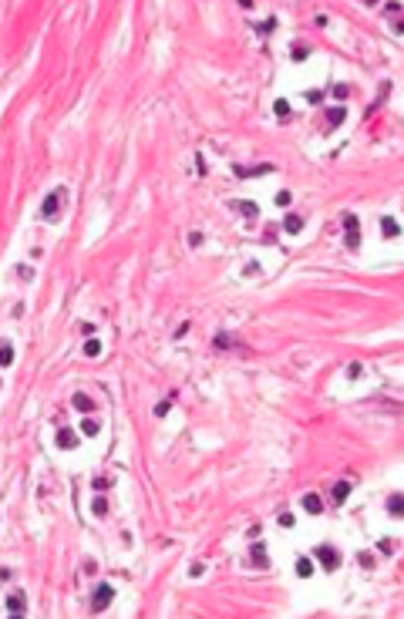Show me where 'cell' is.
Listing matches in <instances>:
<instances>
[{
  "label": "cell",
  "instance_id": "cell-1",
  "mask_svg": "<svg viewBox=\"0 0 404 619\" xmlns=\"http://www.w3.org/2000/svg\"><path fill=\"white\" fill-rule=\"evenodd\" d=\"M112 599H115V589L108 586V582H101V586L95 589V596H91V609H95V613H105V609L112 606Z\"/></svg>",
  "mask_w": 404,
  "mask_h": 619
},
{
  "label": "cell",
  "instance_id": "cell-2",
  "mask_svg": "<svg viewBox=\"0 0 404 619\" xmlns=\"http://www.w3.org/2000/svg\"><path fill=\"white\" fill-rule=\"evenodd\" d=\"M344 239H347L350 249H357L361 246V222H357V215H344Z\"/></svg>",
  "mask_w": 404,
  "mask_h": 619
},
{
  "label": "cell",
  "instance_id": "cell-3",
  "mask_svg": "<svg viewBox=\"0 0 404 619\" xmlns=\"http://www.w3.org/2000/svg\"><path fill=\"white\" fill-rule=\"evenodd\" d=\"M317 562H320L327 572H334L337 565H340V555H337L334 545H320V549H317Z\"/></svg>",
  "mask_w": 404,
  "mask_h": 619
},
{
  "label": "cell",
  "instance_id": "cell-4",
  "mask_svg": "<svg viewBox=\"0 0 404 619\" xmlns=\"http://www.w3.org/2000/svg\"><path fill=\"white\" fill-rule=\"evenodd\" d=\"M64 196H68V192H64V189H54V192H51V196L44 199V215H47V219H51V215H57V212H61V202H64Z\"/></svg>",
  "mask_w": 404,
  "mask_h": 619
},
{
  "label": "cell",
  "instance_id": "cell-5",
  "mask_svg": "<svg viewBox=\"0 0 404 619\" xmlns=\"http://www.w3.org/2000/svg\"><path fill=\"white\" fill-rule=\"evenodd\" d=\"M74 444H78V434H74V431H71V427H61V431H57V448L71 451V448H74Z\"/></svg>",
  "mask_w": 404,
  "mask_h": 619
},
{
  "label": "cell",
  "instance_id": "cell-6",
  "mask_svg": "<svg viewBox=\"0 0 404 619\" xmlns=\"http://www.w3.org/2000/svg\"><path fill=\"white\" fill-rule=\"evenodd\" d=\"M24 592H10V599H7V609H10V616H20L24 613Z\"/></svg>",
  "mask_w": 404,
  "mask_h": 619
},
{
  "label": "cell",
  "instance_id": "cell-7",
  "mask_svg": "<svg viewBox=\"0 0 404 619\" xmlns=\"http://www.w3.org/2000/svg\"><path fill=\"white\" fill-rule=\"evenodd\" d=\"M303 508H307L310 515H320V512H323V502H320V495H303Z\"/></svg>",
  "mask_w": 404,
  "mask_h": 619
},
{
  "label": "cell",
  "instance_id": "cell-8",
  "mask_svg": "<svg viewBox=\"0 0 404 619\" xmlns=\"http://www.w3.org/2000/svg\"><path fill=\"white\" fill-rule=\"evenodd\" d=\"M388 512L394 515V518H401V515H404V498H401V495H391V498H388Z\"/></svg>",
  "mask_w": 404,
  "mask_h": 619
},
{
  "label": "cell",
  "instance_id": "cell-9",
  "mask_svg": "<svg viewBox=\"0 0 404 619\" xmlns=\"http://www.w3.org/2000/svg\"><path fill=\"white\" fill-rule=\"evenodd\" d=\"M283 229H286V232H290V236H296V232H300V229H303V219H300V215H286V222H283Z\"/></svg>",
  "mask_w": 404,
  "mask_h": 619
},
{
  "label": "cell",
  "instance_id": "cell-10",
  "mask_svg": "<svg viewBox=\"0 0 404 619\" xmlns=\"http://www.w3.org/2000/svg\"><path fill=\"white\" fill-rule=\"evenodd\" d=\"M71 404H74L78 411H95V401H91L88 394H74L71 397Z\"/></svg>",
  "mask_w": 404,
  "mask_h": 619
},
{
  "label": "cell",
  "instance_id": "cell-11",
  "mask_svg": "<svg viewBox=\"0 0 404 619\" xmlns=\"http://www.w3.org/2000/svg\"><path fill=\"white\" fill-rule=\"evenodd\" d=\"M10 364H14V347L3 340V343H0V367H10Z\"/></svg>",
  "mask_w": 404,
  "mask_h": 619
},
{
  "label": "cell",
  "instance_id": "cell-12",
  "mask_svg": "<svg viewBox=\"0 0 404 619\" xmlns=\"http://www.w3.org/2000/svg\"><path fill=\"white\" fill-rule=\"evenodd\" d=\"M344 118H347V111H344V108H330V111H327V128H337Z\"/></svg>",
  "mask_w": 404,
  "mask_h": 619
},
{
  "label": "cell",
  "instance_id": "cell-13",
  "mask_svg": "<svg viewBox=\"0 0 404 619\" xmlns=\"http://www.w3.org/2000/svg\"><path fill=\"white\" fill-rule=\"evenodd\" d=\"M350 495V481H337L334 485V502H347Z\"/></svg>",
  "mask_w": 404,
  "mask_h": 619
},
{
  "label": "cell",
  "instance_id": "cell-14",
  "mask_svg": "<svg viewBox=\"0 0 404 619\" xmlns=\"http://www.w3.org/2000/svg\"><path fill=\"white\" fill-rule=\"evenodd\" d=\"M296 576H300V579H310V576H313V562H310V559H296Z\"/></svg>",
  "mask_w": 404,
  "mask_h": 619
},
{
  "label": "cell",
  "instance_id": "cell-15",
  "mask_svg": "<svg viewBox=\"0 0 404 619\" xmlns=\"http://www.w3.org/2000/svg\"><path fill=\"white\" fill-rule=\"evenodd\" d=\"M381 229H384V236H388V239H394V236L401 232V229H398V222H394L391 215H384V222H381Z\"/></svg>",
  "mask_w": 404,
  "mask_h": 619
},
{
  "label": "cell",
  "instance_id": "cell-16",
  "mask_svg": "<svg viewBox=\"0 0 404 619\" xmlns=\"http://www.w3.org/2000/svg\"><path fill=\"white\" fill-rule=\"evenodd\" d=\"M98 353H101V340H84V357H98Z\"/></svg>",
  "mask_w": 404,
  "mask_h": 619
},
{
  "label": "cell",
  "instance_id": "cell-17",
  "mask_svg": "<svg viewBox=\"0 0 404 619\" xmlns=\"http://www.w3.org/2000/svg\"><path fill=\"white\" fill-rule=\"evenodd\" d=\"M250 552H253V562H256V565H266V562H269V559H266V549L260 545V542H256Z\"/></svg>",
  "mask_w": 404,
  "mask_h": 619
},
{
  "label": "cell",
  "instance_id": "cell-18",
  "mask_svg": "<svg viewBox=\"0 0 404 619\" xmlns=\"http://www.w3.org/2000/svg\"><path fill=\"white\" fill-rule=\"evenodd\" d=\"M239 212H243V215H246V219H256V212H260V209H256V206H253L250 199H243V202H239Z\"/></svg>",
  "mask_w": 404,
  "mask_h": 619
},
{
  "label": "cell",
  "instance_id": "cell-19",
  "mask_svg": "<svg viewBox=\"0 0 404 619\" xmlns=\"http://www.w3.org/2000/svg\"><path fill=\"white\" fill-rule=\"evenodd\" d=\"M273 114H276V118H286V114H290V104H286V101L279 98L276 104H273Z\"/></svg>",
  "mask_w": 404,
  "mask_h": 619
},
{
  "label": "cell",
  "instance_id": "cell-20",
  "mask_svg": "<svg viewBox=\"0 0 404 619\" xmlns=\"http://www.w3.org/2000/svg\"><path fill=\"white\" fill-rule=\"evenodd\" d=\"M98 427H101V424H98V421H91V417H88V421L81 424V431H84V434H98Z\"/></svg>",
  "mask_w": 404,
  "mask_h": 619
},
{
  "label": "cell",
  "instance_id": "cell-21",
  "mask_svg": "<svg viewBox=\"0 0 404 619\" xmlns=\"http://www.w3.org/2000/svg\"><path fill=\"white\" fill-rule=\"evenodd\" d=\"M168 408H172V397H168V401H162V404L155 408V417H165V414H168Z\"/></svg>",
  "mask_w": 404,
  "mask_h": 619
},
{
  "label": "cell",
  "instance_id": "cell-22",
  "mask_svg": "<svg viewBox=\"0 0 404 619\" xmlns=\"http://www.w3.org/2000/svg\"><path fill=\"white\" fill-rule=\"evenodd\" d=\"M95 515H105V512H108V502H105V498H95Z\"/></svg>",
  "mask_w": 404,
  "mask_h": 619
},
{
  "label": "cell",
  "instance_id": "cell-23",
  "mask_svg": "<svg viewBox=\"0 0 404 619\" xmlns=\"http://www.w3.org/2000/svg\"><path fill=\"white\" fill-rule=\"evenodd\" d=\"M347 95H350V88H347V85H337V88H334V98H337V101H344Z\"/></svg>",
  "mask_w": 404,
  "mask_h": 619
},
{
  "label": "cell",
  "instance_id": "cell-24",
  "mask_svg": "<svg viewBox=\"0 0 404 619\" xmlns=\"http://www.w3.org/2000/svg\"><path fill=\"white\" fill-rule=\"evenodd\" d=\"M276 27V20H273V17H269V20H263V24H260V34H269V30Z\"/></svg>",
  "mask_w": 404,
  "mask_h": 619
},
{
  "label": "cell",
  "instance_id": "cell-25",
  "mask_svg": "<svg viewBox=\"0 0 404 619\" xmlns=\"http://www.w3.org/2000/svg\"><path fill=\"white\" fill-rule=\"evenodd\" d=\"M276 206L286 209V206H290V192H276Z\"/></svg>",
  "mask_w": 404,
  "mask_h": 619
},
{
  "label": "cell",
  "instance_id": "cell-26",
  "mask_svg": "<svg viewBox=\"0 0 404 619\" xmlns=\"http://www.w3.org/2000/svg\"><path fill=\"white\" fill-rule=\"evenodd\" d=\"M279 525H283V528H293V515H290V512H283V515H279Z\"/></svg>",
  "mask_w": 404,
  "mask_h": 619
},
{
  "label": "cell",
  "instance_id": "cell-27",
  "mask_svg": "<svg viewBox=\"0 0 404 619\" xmlns=\"http://www.w3.org/2000/svg\"><path fill=\"white\" fill-rule=\"evenodd\" d=\"M347 377H350V380L361 377V364H350V367H347Z\"/></svg>",
  "mask_w": 404,
  "mask_h": 619
},
{
  "label": "cell",
  "instance_id": "cell-28",
  "mask_svg": "<svg viewBox=\"0 0 404 619\" xmlns=\"http://www.w3.org/2000/svg\"><path fill=\"white\" fill-rule=\"evenodd\" d=\"M320 98H323L320 91H307V101H310V104H320Z\"/></svg>",
  "mask_w": 404,
  "mask_h": 619
}]
</instances>
